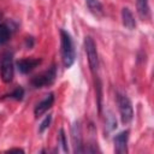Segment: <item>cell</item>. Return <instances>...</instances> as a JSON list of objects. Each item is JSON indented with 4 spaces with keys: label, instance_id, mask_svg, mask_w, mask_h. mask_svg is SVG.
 <instances>
[{
    "label": "cell",
    "instance_id": "cell-16",
    "mask_svg": "<svg viewBox=\"0 0 154 154\" xmlns=\"http://www.w3.org/2000/svg\"><path fill=\"white\" fill-rule=\"evenodd\" d=\"M51 120H52V116L51 114H48L43 120H42V123L40 124V128H38V131L40 132H43L48 126H49V124H51Z\"/></svg>",
    "mask_w": 154,
    "mask_h": 154
},
{
    "label": "cell",
    "instance_id": "cell-6",
    "mask_svg": "<svg viewBox=\"0 0 154 154\" xmlns=\"http://www.w3.org/2000/svg\"><path fill=\"white\" fill-rule=\"evenodd\" d=\"M71 138H72V146H73V152L75 153H81L83 152V142H82V130L79 122H75L72 128H71Z\"/></svg>",
    "mask_w": 154,
    "mask_h": 154
},
{
    "label": "cell",
    "instance_id": "cell-14",
    "mask_svg": "<svg viewBox=\"0 0 154 154\" xmlns=\"http://www.w3.org/2000/svg\"><path fill=\"white\" fill-rule=\"evenodd\" d=\"M11 99H13V100H17V101H19V100H22L23 99V96H24V89L23 88H20V87H18V88H16L10 95H8Z\"/></svg>",
    "mask_w": 154,
    "mask_h": 154
},
{
    "label": "cell",
    "instance_id": "cell-9",
    "mask_svg": "<svg viewBox=\"0 0 154 154\" xmlns=\"http://www.w3.org/2000/svg\"><path fill=\"white\" fill-rule=\"evenodd\" d=\"M128 137L129 131H122L114 137V152L118 154H125L128 152Z\"/></svg>",
    "mask_w": 154,
    "mask_h": 154
},
{
    "label": "cell",
    "instance_id": "cell-10",
    "mask_svg": "<svg viewBox=\"0 0 154 154\" xmlns=\"http://www.w3.org/2000/svg\"><path fill=\"white\" fill-rule=\"evenodd\" d=\"M122 19H123V24L125 28L132 30L135 29L136 26V22H135V18H134V14L128 8V7H124L122 10Z\"/></svg>",
    "mask_w": 154,
    "mask_h": 154
},
{
    "label": "cell",
    "instance_id": "cell-18",
    "mask_svg": "<svg viewBox=\"0 0 154 154\" xmlns=\"http://www.w3.org/2000/svg\"><path fill=\"white\" fill-rule=\"evenodd\" d=\"M10 152H22V153H23V149H19V148H13V149H10Z\"/></svg>",
    "mask_w": 154,
    "mask_h": 154
},
{
    "label": "cell",
    "instance_id": "cell-1",
    "mask_svg": "<svg viewBox=\"0 0 154 154\" xmlns=\"http://www.w3.org/2000/svg\"><path fill=\"white\" fill-rule=\"evenodd\" d=\"M60 47H61L60 52H61L63 65L66 69H69L73 65L76 54H75V48H73V43L70 34L63 29L60 30Z\"/></svg>",
    "mask_w": 154,
    "mask_h": 154
},
{
    "label": "cell",
    "instance_id": "cell-5",
    "mask_svg": "<svg viewBox=\"0 0 154 154\" xmlns=\"http://www.w3.org/2000/svg\"><path fill=\"white\" fill-rule=\"evenodd\" d=\"M1 79L5 83H10L13 79V55L11 52H6L1 58Z\"/></svg>",
    "mask_w": 154,
    "mask_h": 154
},
{
    "label": "cell",
    "instance_id": "cell-15",
    "mask_svg": "<svg viewBox=\"0 0 154 154\" xmlns=\"http://www.w3.org/2000/svg\"><path fill=\"white\" fill-rule=\"evenodd\" d=\"M58 141H59V143L63 146V149L65 150V152H67L69 149H67V143H66V137H65V132H64V130L63 129H60L59 130V135H58Z\"/></svg>",
    "mask_w": 154,
    "mask_h": 154
},
{
    "label": "cell",
    "instance_id": "cell-11",
    "mask_svg": "<svg viewBox=\"0 0 154 154\" xmlns=\"http://www.w3.org/2000/svg\"><path fill=\"white\" fill-rule=\"evenodd\" d=\"M136 7H137V12H138V16L141 17V19H147L149 17L150 8H149L148 0H137Z\"/></svg>",
    "mask_w": 154,
    "mask_h": 154
},
{
    "label": "cell",
    "instance_id": "cell-17",
    "mask_svg": "<svg viewBox=\"0 0 154 154\" xmlns=\"http://www.w3.org/2000/svg\"><path fill=\"white\" fill-rule=\"evenodd\" d=\"M25 46H26L28 48H31V47L34 46V40H32V37H26V40H25Z\"/></svg>",
    "mask_w": 154,
    "mask_h": 154
},
{
    "label": "cell",
    "instance_id": "cell-3",
    "mask_svg": "<svg viewBox=\"0 0 154 154\" xmlns=\"http://www.w3.org/2000/svg\"><path fill=\"white\" fill-rule=\"evenodd\" d=\"M117 103H118L122 123L123 124L130 123L134 118V109H132V105L129 97H126L123 94H117Z\"/></svg>",
    "mask_w": 154,
    "mask_h": 154
},
{
    "label": "cell",
    "instance_id": "cell-12",
    "mask_svg": "<svg viewBox=\"0 0 154 154\" xmlns=\"http://www.w3.org/2000/svg\"><path fill=\"white\" fill-rule=\"evenodd\" d=\"M11 31L6 24H0V46L5 45L10 38Z\"/></svg>",
    "mask_w": 154,
    "mask_h": 154
},
{
    "label": "cell",
    "instance_id": "cell-7",
    "mask_svg": "<svg viewBox=\"0 0 154 154\" xmlns=\"http://www.w3.org/2000/svg\"><path fill=\"white\" fill-rule=\"evenodd\" d=\"M41 63V59L36 58H24L17 61V69L20 73H29L31 72L36 66H38Z\"/></svg>",
    "mask_w": 154,
    "mask_h": 154
},
{
    "label": "cell",
    "instance_id": "cell-8",
    "mask_svg": "<svg viewBox=\"0 0 154 154\" xmlns=\"http://www.w3.org/2000/svg\"><path fill=\"white\" fill-rule=\"evenodd\" d=\"M53 102H54V95L53 93H49L45 96V99H42L34 108V114L35 117H41L43 113H46L52 106H53Z\"/></svg>",
    "mask_w": 154,
    "mask_h": 154
},
{
    "label": "cell",
    "instance_id": "cell-2",
    "mask_svg": "<svg viewBox=\"0 0 154 154\" xmlns=\"http://www.w3.org/2000/svg\"><path fill=\"white\" fill-rule=\"evenodd\" d=\"M57 77V67L55 65H52L46 71L34 76L31 78V85L34 88H43L46 85H51Z\"/></svg>",
    "mask_w": 154,
    "mask_h": 154
},
{
    "label": "cell",
    "instance_id": "cell-4",
    "mask_svg": "<svg viewBox=\"0 0 154 154\" xmlns=\"http://www.w3.org/2000/svg\"><path fill=\"white\" fill-rule=\"evenodd\" d=\"M84 49H85V53H87L89 67H90L91 72H95L99 67V57H97L96 45H95L94 40L90 36H87L84 38Z\"/></svg>",
    "mask_w": 154,
    "mask_h": 154
},
{
    "label": "cell",
    "instance_id": "cell-13",
    "mask_svg": "<svg viewBox=\"0 0 154 154\" xmlns=\"http://www.w3.org/2000/svg\"><path fill=\"white\" fill-rule=\"evenodd\" d=\"M88 7L90 8L91 12H94L95 14H101L102 13V6L100 4L99 0H85Z\"/></svg>",
    "mask_w": 154,
    "mask_h": 154
}]
</instances>
